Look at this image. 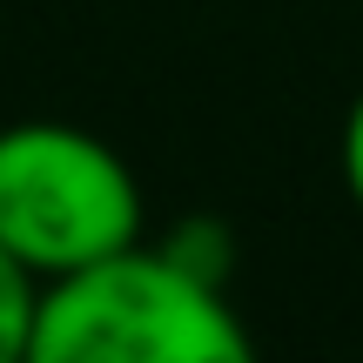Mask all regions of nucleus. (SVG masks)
Masks as SVG:
<instances>
[{
    "label": "nucleus",
    "instance_id": "3",
    "mask_svg": "<svg viewBox=\"0 0 363 363\" xmlns=\"http://www.w3.org/2000/svg\"><path fill=\"white\" fill-rule=\"evenodd\" d=\"M34 303H40V283L7 256V249H0V363H21V357H27Z\"/></svg>",
    "mask_w": 363,
    "mask_h": 363
},
{
    "label": "nucleus",
    "instance_id": "5",
    "mask_svg": "<svg viewBox=\"0 0 363 363\" xmlns=\"http://www.w3.org/2000/svg\"><path fill=\"white\" fill-rule=\"evenodd\" d=\"M337 169H343V189H350V202L363 208V88H357L350 115H343V135H337Z\"/></svg>",
    "mask_w": 363,
    "mask_h": 363
},
{
    "label": "nucleus",
    "instance_id": "2",
    "mask_svg": "<svg viewBox=\"0 0 363 363\" xmlns=\"http://www.w3.org/2000/svg\"><path fill=\"white\" fill-rule=\"evenodd\" d=\"M148 242L142 175L81 121H7L0 128V249L34 283H61Z\"/></svg>",
    "mask_w": 363,
    "mask_h": 363
},
{
    "label": "nucleus",
    "instance_id": "1",
    "mask_svg": "<svg viewBox=\"0 0 363 363\" xmlns=\"http://www.w3.org/2000/svg\"><path fill=\"white\" fill-rule=\"evenodd\" d=\"M21 363H262V350L229 303V283L142 242L40 283Z\"/></svg>",
    "mask_w": 363,
    "mask_h": 363
},
{
    "label": "nucleus",
    "instance_id": "4",
    "mask_svg": "<svg viewBox=\"0 0 363 363\" xmlns=\"http://www.w3.org/2000/svg\"><path fill=\"white\" fill-rule=\"evenodd\" d=\"M162 249H169L175 262H189L195 276H216V283H229L235 249H229V229H222V222H182V229H175Z\"/></svg>",
    "mask_w": 363,
    "mask_h": 363
}]
</instances>
